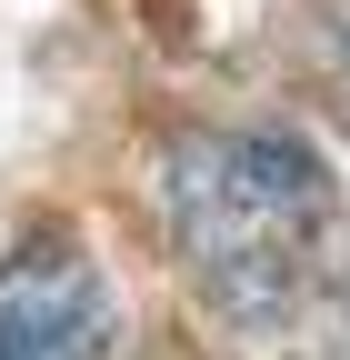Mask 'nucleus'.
<instances>
[{
	"label": "nucleus",
	"mask_w": 350,
	"mask_h": 360,
	"mask_svg": "<svg viewBox=\"0 0 350 360\" xmlns=\"http://www.w3.org/2000/svg\"><path fill=\"white\" fill-rule=\"evenodd\" d=\"M160 231L221 321H290L320 281L330 180L280 130H181L160 150Z\"/></svg>",
	"instance_id": "f257e3e1"
},
{
	"label": "nucleus",
	"mask_w": 350,
	"mask_h": 360,
	"mask_svg": "<svg viewBox=\"0 0 350 360\" xmlns=\"http://www.w3.org/2000/svg\"><path fill=\"white\" fill-rule=\"evenodd\" d=\"M0 360H110V281L80 240L40 231L0 260Z\"/></svg>",
	"instance_id": "f03ea898"
},
{
	"label": "nucleus",
	"mask_w": 350,
	"mask_h": 360,
	"mask_svg": "<svg viewBox=\"0 0 350 360\" xmlns=\"http://www.w3.org/2000/svg\"><path fill=\"white\" fill-rule=\"evenodd\" d=\"M320 60H330V80L350 90V0H320Z\"/></svg>",
	"instance_id": "7ed1b4c3"
}]
</instances>
